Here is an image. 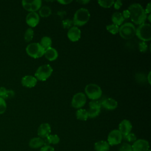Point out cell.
<instances>
[{"label": "cell", "instance_id": "1f68e13d", "mask_svg": "<svg viewBox=\"0 0 151 151\" xmlns=\"http://www.w3.org/2000/svg\"><path fill=\"white\" fill-rule=\"evenodd\" d=\"M7 105L5 101V100L0 97V114H2L5 113L6 110Z\"/></svg>", "mask_w": 151, "mask_h": 151}, {"label": "cell", "instance_id": "6da1fadb", "mask_svg": "<svg viewBox=\"0 0 151 151\" xmlns=\"http://www.w3.org/2000/svg\"><path fill=\"white\" fill-rule=\"evenodd\" d=\"M128 10L130 12V18L133 22L137 25L145 23L147 19V14L140 4L134 3L131 4L129 6Z\"/></svg>", "mask_w": 151, "mask_h": 151}, {"label": "cell", "instance_id": "7a4b0ae2", "mask_svg": "<svg viewBox=\"0 0 151 151\" xmlns=\"http://www.w3.org/2000/svg\"><path fill=\"white\" fill-rule=\"evenodd\" d=\"M90 17V14L88 9L81 8L77 9L73 17V22L76 27H81L87 23Z\"/></svg>", "mask_w": 151, "mask_h": 151}, {"label": "cell", "instance_id": "ba28073f", "mask_svg": "<svg viewBox=\"0 0 151 151\" xmlns=\"http://www.w3.org/2000/svg\"><path fill=\"white\" fill-rule=\"evenodd\" d=\"M122 139L123 136L117 129L111 130L107 136V142L110 146H114L120 144Z\"/></svg>", "mask_w": 151, "mask_h": 151}, {"label": "cell", "instance_id": "ac0fdd59", "mask_svg": "<svg viewBox=\"0 0 151 151\" xmlns=\"http://www.w3.org/2000/svg\"><path fill=\"white\" fill-rule=\"evenodd\" d=\"M28 145L32 149H38L44 145V139L40 137H33L30 139Z\"/></svg>", "mask_w": 151, "mask_h": 151}, {"label": "cell", "instance_id": "7402d4cb", "mask_svg": "<svg viewBox=\"0 0 151 151\" xmlns=\"http://www.w3.org/2000/svg\"><path fill=\"white\" fill-rule=\"evenodd\" d=\"M124 20V19L123 17L122 13L119 12H114L111 15V21L113 24H115L117 26L122 25Z\"/></svg>", "mask_w": 151, "mask_h": 151}, {"label": "cell", "instance_id": "74e56055", "mask_svg": "<svg viewBox=\"0 0 151 151\" xmlns=\"http://www.w3.org/2000/svg\"><path fill=\"white\" fill-rule=\"evenodd\" d=\"M39 151H54V149L51 145H44L41 147Z\"/></svg>", "mask_w": 151, "mask_h": 151}, {"label": "cell", "instance_id": "836d02e7", "mask_svg": "<svg viewBox=\"0 0 151 151\" xmlns=\"http://www.w3.org/2000/svg\"><path fill=\"white\" fill-rule=\"evenodd\" d=\"M73 24V21H71L69 19H66L62 21V25H63V27L64 28L69 29L71 27V25Z\"/></svg>", "mask_w": 151, "mask_h": 151}, {"label": "cell", "instance_id": "7c38bea8", "mask_svg": "<svg viewBox=\"0 0 151 151\" xmlns=\"http://www.w3.org/2000/svg\"><path fill=\"white\" fill-rule=\"evenodd\" d=\"M67 37L72 42L77 41L81 38V31L77 27H71L68 29L67 32Z\"/></svg>", "mask_w": 151, "mask_h": 151}, {"label": "cell", "instance_id": "d590c367", "mask_svg": "<svg viewBox=\"0 0 151 151\" xmlns=\"http://www.w3.org/2000/svg\"><path fill=\"white\" fill-rule=\"evenodd\" d=\"M139 50L142 52H145L147 50V44L146 42L141 41L139 43Z\"/></svg>", "mask_w": 151, "mask_h": 151}, {"label": "cell", "instance_id": "ab89813d", "mask_svg": "<svg viewBox=\"0 0 151 151\" xmlns=\"http://www.w3.org/2000/svg\"><path fill=\"white\" fill-rule=\"evenodd\" d=\"M123 17L124 18V19H127L129 18H130V12L128 9H125L123 11V12L122 13Z\"/></svg>", "mask_w": 151, "mask_h": 151}, {"label": "cell", "instance_id": "2e32d148", "mask_svg": "<svg viewBox=\"0 0 151 151\" xmlns=\"http://www.w3.org/2000/svg\"><path fill=\"white\" fill-rule=\"evenodd\" d=\"M101 106H102L106 110H113L117 108L118 103L117 101L113 98H107L102 101Z\"/></svg>", "mask_w": 151, "mask_h": 151}, {"label": "cell", "instance_id": "3957f363", "mask_svg": "<svg viewBox=\"0 0 151 151\" xmlns=\"http://www.w3.org/2000/svg\"><path fill=\"white\" fill-rule=\"evenodd\" d=\"M136 36L142 41H149L151 40V25L150 24L143 23L136 28Z\"/></svg>", "mask_w": 151, "mask_h": 151}, {"label": "cell", "instance_id": "e575fe53", "mask_svg": "<svg viewBox=\"0 0 151 151\" xmlns=\"http://www.w3.org/2000/svg\"><path fill=\"white\" fill-rule=\"evenodd\" d=\"M31 1L23 0L22 1V5L23 8L27 11L31 12Z\"/></svg>", "mask_w": 151, "mask_h": 151}, {"label": "cell", "instance_id": "4fadbf2b", "mask_svg": "<svg viewBox=\"0 0 151 151\" xmlns=\"http://www.w3.org/2000/svg\"><path fill=\"white\" fill-rule=\"evenodd\" d=\"M51 132L50 125L47 123H42L40 125L37 130L38 136L42 139H45L48 136Z\"/></svg>", "mask_w": 151, "mask_h": 151}, {"label": "cell", "instance_id": "f6af8a7d", "mask_svg": "<svg viewBox=\"0 0 151 151\" xmlns=\"http://www.w3.org/2000/svg\"><path fill=\"white\" fill-rule=\"evenodd\" d=\"M148 20H149V21H150V14H149V17H148Z\"/></svg>", "mask_w": 151, "mask_h": 151}, {"label": "cell", "instance_id": "52a82bcc", "mask_svg": "<svg viewBox=\"0 0 151 151\" xmlns=\"http://www.w3.org/2000/svg\"><path fill=\"white\" fill-rule=\"evenodd\" d=\"M52 68L50 64H44L40 66L35 73V77L37 80L45 81L51 75L52 73Z\"/></svg>", "mask_w": 151, "mask_h": 151}, {"label": "cell", "instance_id": "5bb4252c", "mask_svg": "<svg viewBox=\"0 0 151 151\" xmlns=\"http://www.w3.org/2000/svg\"><path fill=\"white\" fill-rule=\"evenodd\" d=\"M132 129V124L131 122L127 120H123L119 125V130L122 134V136H126L130 133Z\"/></svg>", "mask_w": 151, "mask_h": 151}, {"label": "cell", "instance_id": "f546056e", "mask_svg": "<svg viewBox=\"0 0 151 151\" xmlns=\"http://www.w3.org/2000/svg\"><path fill=\"white\" fill-rule=\"evenodd\" d=\"M98 4H99L100 6L105 8H110L111 6H112L114 4V1L113 0H109V1H97Z\"/></svg>", "mask_w": 151, "mask_h": 151}, {"label": "cell", "instance_id": "d6a6232c", "mask_svg": "<svg viewBox=\"0 0 151 151\" xmlns=\"http://www.w3.org/2000/svg\"><path fill=\"white\" fill-rule=\"evenodd\" d=\"M119 151H133L132 145L127 143H124L119 147Z\"/></svg>", "mask_w": 151, "mask_h": 151}, {"label": "cell", "instance_id": "8fae6325", "mask_svg": "<svg viewBox=\"0 0 151 151\" xmlns=\"http://www.w3.org/2000/svg\"><path fill=\"white\" fill-rule=\"evenodd\" d=\"M25 20L30 28L35 27L40 22V16L36 12H31L27 14Z\"/></svg>", "mask_w": 151, "mask_h": 151}, {"label": "cell", "instance_id": "7bdbcfd3", "mask_svg": "<svg viewBox=\"0 0 151 151\" xmlns=\"http://www.w3.org/2000/svg\"><path fill=\"white\" fill-rule=\"evenodd\" d=\"M77 2L80 3V4H83V5H85V4H87V3H88L90 2V1H87V0H83V1H77Z\"/></svg>", "mask_w": 151, "mask_h": 151}, {"label": "cell", "instance_id": "83f0119b", "mask_svg": "<svg viewBox=\"0 0 151 151\" xmlns=\"http://www.w3.org/2000/svg\"><path fill=\"white\" fill-rule=\"evenodd\" d=\"M34 37V30L32 28H28L24 34V40L25 42H30Z\"/></svg>", "mask_w": 151, "mask_h": 151}, {"label": "cell", "instance_id": "9c48e42d", "mask_svg": "<svg viewBox=\"0 0 151 151\" xmlns=\"http://www.w3.org/2000/svg\"><path fill=\"white\" fill-rule=\"evenodd\" d=\"M86 103V96L83 93L79 92L74 95L71 100V105L75 109H81Z\"/></svg>", "mask_w": 151, "mask_h": 151}, {"label": "cell", "instance_id": "f1b7e54d", "mask_svg": "<svg viewBox=\"0 0 151 151\" xmlns=\"http://www.w3.org/2000/svg\"><path fill=\"white\" fill-rule=\"evenodd\" d=\"M106 29L107 30V31H109V32H110L111 34L115 35L117 33L119 32V27L115 25V24H110V25H107L106 26Z\"/></svg>", "mask_w": 151, "mask_h": 151}, {"label": "cell", "instance_id": "d6986e66", "mask_svg": "<svg viewBox=\"0 0 151 151\" xmlns=\"http://www.w3.org/2000/svg\"><path fill=\"white\" fill-rule=\"evenodd\" d=\"M94 147L96 151H109L110 149V145L107 142L100 140L94 143Z\"/></svg>", "mask_w": 151, "mask_h": 151}, {"label": "cell", "instance_id": "ee69618b", "mask_svg": "<svg viewBox=\"0 0 151 151\" xmlns=\"http://www.w3.org/2000/svg\"><path fill=\"white\" fill-rule=\"evenodd\" d=\"M147 81L149 84H150V71L149 73L147 75Z\"/></svg>", "mask_w": 151, "mask_h": 151}, {"label": "cell", "instance_id": "5b68a950", "mask_svg": "<svg viewBox=\"0 0 151 151\" xmlns=\"http://www.w3.org/2000/svg\"><path fill=\"white\" fill-rule=\"evenodd\" d=\"M119 32L122 38L125 40H129L135 35L136 28L132 23L126 22L119 27Z\"/></svg>", "mask_w": 151, "mask_h": 151}, {"label": "cell", "instance_id": "ffe728a7", "mask_svg": "<svg viewBox=\"0 0 151 151\" xmlns=\"http://www.w3.org/2000/svg\"><path fill=\"white\" fill-rule=\"evenodd\" d=\"M15 96V92L12 90L6 89L4 87H0V97L3 99H9Z\"/></svg>", "mask_w": 151, "mask_h": 151}, {"label": "cell", "instance_id": "bcb514c9", "mask_svg": "<svg viewBox=\"0 0 151 151\" xmlns=\"http://www.w3.org/2000/svg\"><path fill=\"white\" fill-rule=\"evenodd\" d=\"M148 151H150V150H148Z\"/></svg>", "mask_w": 151, "mask_h": 151}, {"label": "cell", "instance_id": "484cf974", "mask_svg": "<svg viewBox=\"0 0 151 151\" xmlns=\"http://www.w3.org/2000/svg\"><path fill=\"white\" fill-rule=\"evenodd\" d=\"M39 14L42 17H47L51 14V9L47 6H44L39 9Z\"/></svg>", "mask_w": 151, "mask_h": 151}, {"label": "cell", "instance_id": "f35d334b", "mask_svg": "<svg viewBox=\"0 0 151 151\" xmlns=\"http://www.w3.org/2000/svg\"><path fill=\"white\" fill-rule=\"evenodd\" d=\"M122 5H123L122 4V2L121 1H120V0H117L116 1H114V4H113L114 8L116 9H119L121 8V6H122Z\"/></svg>", "mask_w": 151, "mask_h": 151}, {"label": "cell", "instance_id": "4dcf8cb0", "mask_svg": "<svg viewBox=\"0 0 151 151\" xmlns=\"http://www.w3.org/2000/svg\"><path fill=\"white\" fill-rule=\"evenodd\" d=\"M123 138L129 142H134L137 140V137L133 133H129L126 136H123Z\"/></svg>", "mask_w": 151, "mask_h": 151}, {"label": "cell", "instance_id": "30bf717a", "mask_svg": "<svg viewBox=\"0 0 151 151\" xmlns=\"http://www.w3.org/2000/svg\"><path fill=\"white\" fill-rule=\"evenodd\" d=\"M133 151H148L149 150V142L145 139H137L132 146Z\"/></svg>", "mask_w": 151, "mask_h": 151}, {"label": "cell", "instance_id": "9a60e30c", "mask_svg": "<svg viewBox=\"0 0 151 151\" xmlns=\"http://www.w3.org/2000/svg\"><path fill=\"white\" fill-rule=\"evenodd\" d=\"M37 83V79L31 75H27L21 79V84L24 87L32 88L35 86Z\"/></svg>", "mask_w": 151, "mask_h": 151}, {"label": "cell", "instance_id": "8992f818", "mask_svg": "<svg viewBox=\"0 0 151 151\" xmlns=\"http://www.w3.org/2000/svg\"><path fill=\"white\" fill-rule=\"evenodd\" d=\"M85 93L87 96L92 100H97L102 95V90L97 84L90 83L85 87Z\"/></svg>", "mask_w": 151, "mask_h": 151}, {"label": "cell", "instance_id": "b9f144b4", "mask_svg": "<svg viewBox=\"0 0 151 151\" xmlns=\"http://www.w3.org/2000/svg\"><path fill=\"white\" fill-rule=\"evenodd\" d=\"M72 2V1H67V0H60V1H58V2H59L61 4L63 5H67L70 3H71Z\"/></svg>", "mask_w": 151, "mask_h": 151}, {"label": "cell", "instance_id": "44dd1931", "mask_svg": "<svg viewBox=\"0 0 151 151\" xmlns=\"http://www.w3.org/2000/svg\"><path fill=\"white\" fill-rule=\"evenodd\" d=\"M60 137L57 134H50L46 138L44 139V145H50L51 144L52 145H57L60 142Z\"/></svg>", "mask_w": 151, "mask_h": 151}, {"label": "cell", "instance_id": "603a6c76", "mask_svg": "<svg viewBox=\"0 0 151 151\" xmlns=\"http://www.w3.org/2000/svg\"><path fill=\"white\" fill-rule=\"evenodd\" d=\"M40 44L44 49V50H45L51 47L52 40L50 37H47V36H44L41 39Z\"/></svg>", "mask_w": 151, "mask_h": 151}, {"label": "cell", "instance_id": "60d3db41", "mask_svg": "<svg viewBox=\"0 0 151 151\" xmlns=\"http://www.w3.org/2000/svg\"><path fill=\"white\" fill-rule=\"evenodd\" d=\"M145 11L146 14H150L151 11V3L149 2L147 4V5L146 6V8L145 9Z\"/></svg>", "mask_w": 151, "mask_h": 151}, {"label": "cell", "instance_id": "8d00e7d4", "mask_svg": "<svg viewBox=\"0 0 151 151\" xmlns=\"http://www.w3.org/2000/svg\"><path fill=\"white\" fill-rule=\"evenodd\" d=\"M89 108H100L101 109V103L97 100H92L89 103Z\"/></svg>", "mask_w": 151, "mask_h": 151}, {"label": "cell", "instance_id": "4316f807", "mask_svg": "<svg viewBox=\"0 0 151 151\" xmlns=\"http://www.w3.org/2000/svg\"><path fill=\"white\" fill-rule=\"evenodd\" d=\"M100 108H89L87 111L88 116L90 118H94L99 115L100 113Z\"/></svg>", "mask_w": 151, "mask_h": 151}, {"label": "cell", "instance_id": "cb8c5ba5", "mask_svg": "<svg viewBox=\"0 0 151 151\" xmlns=\"http://www.w3.org/2000/svg\"><path fill=\"white\" fill-rule=\"evenodd\" d=\"M76 115L78 120H82V121H86L88 118L87 110H85L83 109H78L76 111Z\"/></svg>", "mask_w": 151, "mask_h": 151}, {"label": "cell", "instance_id": "277c9868", "mask_svg": "<svg viewBox=\"0 0 151 151\" xmlns=\"http://www.w3.org/2000/svg\"><path fill=\"white\" fill-rule=\"evenodd\" d=\"M25 50L27 54L33 58H41L44 55L45 51L44 49L38 42L29 44Z\"/></svg>", "mask_w": 151, "mask_h": 151}, {"label": "cell", "instance_id": "d4e9b609", "mask_svg": "<svg viewBox=\"0 0 151 151\" xmlns=\"http://www.w3.org/2000/svg\"><path fill=\"white\" fill-rule=\"evenodd\" d=\"M42 1L41 0H34L31 2V12H36L41 8Z\"/></svg>", "mask_w": 151, "mask_h": 151}, {"label": "cell", "instance_id": "e0dca14e", "mask_svg": "<svg viewBox=\"0 0 151 151\" xmlns=\"http://www.w3.org/2000/svg\"><path fill=\"white\" fill-rule=\"evenodd\" d=\"M44 55L48 60L52 61L57 58L58 54L57 51L55 48L50 47L45 50Z\"/></svg>", "mask_w": 151, "mask_h": 151}]
</instances>
